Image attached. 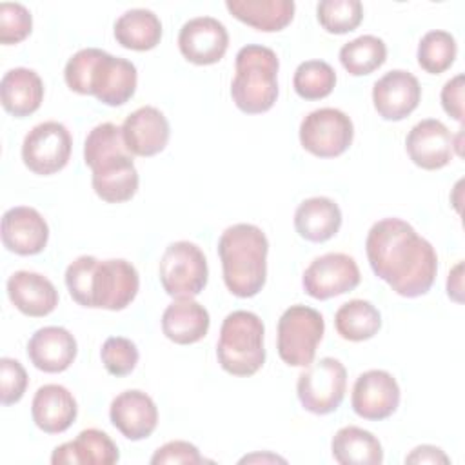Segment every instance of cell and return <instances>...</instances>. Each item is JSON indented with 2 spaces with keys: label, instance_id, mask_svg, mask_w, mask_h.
Here are the masks:
<instances>
[{
  "label": "cell",
  "instance_id": "4316f807",
  "mask_svg": "<svg viewBox=\"0 0 465 465\" xmlns=\"http://www.w3.org/2000/svg\"><path fill=\"white\" fill-rule=\"evenodd\" d=\"M341 227V211L338 203L327 196L303 200L294 211L296 232L312 243L331 240Z\"/></svg>",
  "mask_w": 465,
  "mask_h": 465
},
{
  "label": "cell",
  "instance_id": "9a60e30c",
  "mask_svg": "<svg viewBox=\"0 0 465 465\" xmlns=\"http://www.w3.org/2000/svg\"><path fill=\"white\" fill-rule=\"evenodd\" d=\"M229 47L225 25L213 16H196L187 20L178 33V49L182 56L196 65H211L223 58Z\"/></svg>",
  "mask_w": 465,
  "mask_h": 465
},
{
  "label": "cell",
  "instance_id": "d4e9b609",
  "mask_svg": "<svg viewBox=\"0 0 465 465\" xmlns=\"http://www.w3.org/2000/svg\"><path fill=\"white\" fill-rule=\"evenodd\" d=\"M211 318L207 309L193 298H180L169 303L162 314V331L167 340L178 345L200 341L209 332Z\"/></svg>",
  "mask_w": 465,
  "mask_h": 465
},
{
  "label": "cell",
  "instance_id": "4dcf8cb0",
  "mask_svg": "<svg viewBox=\"0 0 465 465\" xmlns=\"http://www.w3.org/2000/svg\"><path fill=\"white\" fill-rule=\"evenodd\" d=\"M334 327L343 340L365 341L381 329V314L367 300H351L336 311Z\"/></svg>",
  "mask_w": 465,
  "mask_h": 465
},
{
  "label": "cell",
  "instance_id": "3957f363",
  "mask_svg": "<svg viewBox=\"0 0 465 465\" xmlns=\"http://www.w3.org/2000/svg\"><path fill=\"white\" fill-rule=\"evenodd\" d=\"M84 162L93 171V189L104 202L122 203L136 194L140 176L122 127L111 122L93 127L84 143Z\"/></svg>",
  "mask_w": 465,
  "mask_h": 465
},
{
  "label": "cell",
  "instance_id": "277c9868",
  "mask_svg": "<svg viewBox=\"0 0 465 465\" xmlns=\"http://www.w3.org/2000/svg\"><path fill=\"white\" fill-rule=\"evenodd\" d=\"M65 84L78 94H93L98 102L118 107L136 91L138 73L133 62L113 56L98 47L74 53L64 69Z\"/></svg>",
  "mask_w": 465,
  "mask_h": 465
},
{
  "label": "cell",
  "instance_id": "f1b7e54d",
  "mask_svg": "<svg viewBox=\"0 0 465 465\" xmlns=\"http://www.w3.org/2000/svg\"><path fill=\"white\" fill-rule=\"evenodd\" d=\"M331 450L340 465H380L383 461L380 440L356 425L341 427L332 436Z\"/></svg>",
  "mask_w": 465,
  "mask_h": 465
},
{
  "label": "cell",
  "instance_id": "603a6c76",
  "mask_svg": "<svg viewBox=\"0 0 465 465\" xmlns=\"http://www.w3.org/2000/svg\"><path fill=\"white\" fill-rule=\"evenodd\" d=\"M78 405L64 385H42L33 398L31 416L35 425L47 434L65 432L76 420Z\"/></svg>",
  "mask_w": 465,
  "mask_h": 465
},
{
  "label": "cell",
  "instance_id": "83f0119b",
  "mask_svg": "<svg viewBox=\"0 0 465 465\" xmlns=\"http://www.w3.org/2000/svg\"><path fill=\"white\" fill-rule=\"evenodd\" d=\"M225 7L240 22L263 33H274L292 22L296 4L292 0H227Z\"/></svg>",
  "mask_w": 465,
  "mask_h": 465
},
{
  "label": "cell",
  "instance_id": "44dd1931",
  "mask_svg": "<svg viewBox=\"0 0 465 465\" xmlns=\"http://www.w3.org/2000/svg\"><path fill=\"white\" fill-rule=\"evenodd\" d=\"M78 352L74 336L58 325L38 329L27 341V356L31 363L44 372H64L71 367Z\"/></svg>",
  "mask_w": 465,
  "mask_h": 465
},
{
  "label": "cell",
  "instance_id": "f546056e",
  "mask_svg": "<svg viewBox=\"0 0 465 465\" xmlns=\"http://www.w3.org/2000/svg\"><path fill=\"white\" fill-rule=\"evenodd\" d=\"M114 38L125 49H154L162 40V22L151 9H129L116 18Z\"/></svg>",
  "mask_w": 465,
  "mask_h": 465
},
{
  "label": "cell",
  "instance_id": "836d02e7",
  "mask_svg": "<svg viewBox=\"0 0 465 465\" xmlns=\"http://www.w3.org/2000/svg\"><path fill=\"white\" fill-rule=\"evenodd\" d=\"M292 85L300 98L322 100L332 93L336 85V71L323 60H305L296 67Z\"/></svg>",
  "mask_w": 465,
  "mask_h": 465
},
{
  "label": "cell",
  "instance_id": "ffe728a7",
  "mask_svg": "<svg viewBox=\"0 0 465 465\" xmlns=\"http://www.w3.org/2000/svg\"><path fill=\"white\" fill-rule=\"evenodd\" d=\"M122 136L131 154L147 158L165 149L171 136V127L160 109L143 105L124 120Z\"/></svg>",
  "mask_w": 465,
  "mask_h": 465
},
{
  "label": "cell",
  "instance_id": "30bf717a",
  "mask_svg": "<svg viewBox=\"0 0 465 465\" xmlns=\"http://www.w3.org/2000/svg\"><path fill=\"white\" fill-rule=\"evenodd\" d=\"M347 391V371L336 358L325 356L311 363L298 376L296 394L302 407L312 414L323 416L334 412Z\"/></svg>",
  "mask_w": 465,
  "mask_h": 465
},
{
  "label": "cell",
  "instance_id": "6da1fadb",
  "mask_svg": "<svg viewBox=\"0 0 465 465\" xmlns=\"http://www.w3.org/2000/svg\"><path fill=\"white\" fill-rule=\"evenodd\" d=\"M365 252L372 272L403 298L427 294L436 280L438 256L432 243L401 218L376 222L367 232Z\"/></svg>",
  "mask_w": 465,
  "mask_h": 465
},
{
  "label": "cell",
  "instance_id": "ab89813d",
  "mask_svg": "<svg viewBox=\"0 0 465 465\" xmlns=\"http://www.w3.org/2000/svg\"><path fill=\"white\" fill-rule=\"evenodd\" d=\"M463 74H456L449 82H445L441 89V107L443 111L458 120L460 124L463 122Z\"/></svg>",
  "mask_w": 465,
  "mask_h": 465
},
{
  "label": "cell",
  "instance_id": "d590c367",
  "mask_svg": "<svg viewBox=\"0 0 465 465\" xmlns=\"http://www.w3.org/2000/svg\"><path fill=\"white\" fill-rule=\"evenodd\" d=\"M100 358H102L105 371L111 376L120 378V376H127L134 371L140 352H138L134 341H131L129 338L111 336L104 341V345L100 349Z\"/></svg>",
  "mask_w": 465,
  "mask_h": 465
},
{
  "label": "cell",
  "instance_id": "9c48e42d",
  "mask_svg": "<svg viewBox=\"0 0 465 465\" xmlns=\"http://www.w3.org/2000/svg\"><path fill=\"white\" fill-rule=\"evenodd\" d=\"M158 274L163 291L171 298H194L207 285V258L196 243L180 240L163 251Z\"/></svg>",
  "mask_w": 465,
  "mask_h": 465
},
{
  "label": "cell",
  "instance_id": "60d3db41",
  "mask_svg": "<svg viewBox=\"0 0 465 465\" xmlns=\"http://www.w3.org/2000/svg\"><path fill=\"white\" fill-rule=\"evenodd\" d=\"M449 461H450L449 456L440 447H434V445H418L405 458V463H432V465L443 463V465H447Z\"/></svg>",
  "mask_w": 465,
  "mask_h": 465
},
{
  "label": "cell",
  "instance_id": "8992f818",
  "mask_svg": "<svg viewBox=\"0 0 465 465\" xmlns=\"http://www.w3.org/2000/svg\"><path fill=\"white\" fill-rule=\"evenodd\" d=\"M236 74L231 84L234 105L247 114L267 113L278 98L280 62L271 47L247 44L236 53Z\"/></svg>",
  "mask_w": 465,
  "mask_h": 465
},
{
  "label": "cell",
  "instance_id": "f35d334b",
  "mask_svg": "<svg viewBox=\"0 0 465 465\" xmlns=\"http://www.w3.org/2000/svg\"><path fill=\"white\" fill-rule=\"evenodd\" d=\"M202 461H203V458H202L198 447L189 441H183V440L167 441L165 445L158 447L154 450V454L151 456L153 465H171V463L198 465Z\"/></svg>",
  "mask_w": 465,
  "mask_h": 465
},
{
  "label": "cell",
  "instance_id": "8fae6325",
  "mask_svg": "<svg viewBox=\"0 0 465 465\" xmlns=\"http://www.w3.org/2000/svg\"><path fill=\"white\" fill-rule=\"evenodd\" d=\"M354 138L352 120L340 109L322 107L311 111L300 124V143L318 158L343 154Z\"/></svg>",
  "mask_w": 465,
  "mask_h": 465
},
{
  "label": "cell",
  "instance_id": "4fadbf2b",
  "mask_svg": "<svg viewBox=\"0 0 465 465\" xmlns=\"http://www.w3.org/2000/svg\"><path fill=\"white\" fill-rule=\"evenodd\" d=\"M360 269L352 256L327 252L311 262L303 271V291L314 300H329L354 291L360 285Z\"/></svg>",
  "mask_w": 465,
  "mask_h": 465
},
{
  "label": "cell",
  "instance_id": "52a82bcc",
  "mask_svg": "<svg viewBox=\"0 0 465 465\" xmlns=\"http://www.w3.org/2000/svg\"><path fill=\"white\" fill-rule=\"evenodd\" d=\"M265 327L251 311L229 312L220 327L216 356L222 369L232 376H252L265 363Z\"/></svg>",
  "mask_w": 465,
  "mask_h": 465
},
{
  "label": "cell",
  "instance_id": "8d00e7d4",
  "mask_svg": "<svg viewBox=\"0 0 465 465\" xmlns=\"http://www.w3.org/2000/svg\"><path fill=\"white\" fill-rule=\"evenodd\" d=\"M33 16L29 9L18 2L0 4V42L4 45L18 44L29 36Z\"/></svg>",
  "mask_w": 465,
  "mask_h": 465
},
{
  "label": "cell",
  "instance_id": "e575fe53",
  "mask_svg": "<svg viewBox=\"0 0 465 465\" xmlns=\"http://www.w3.org/2000/svg\"><path fill=\"white\" fill-rule=\"evenodd\" d=\"M320 25L332 35L354 31L363 20V5L360 0H322L316 5Z\"/></svg>",
  "mask_w": 465,
  "mask_h": 465
},
{
  "label": "cell",
  "instance_id": "d6986e66",
  "mask_svg": "<svg viewBox=\"0 0 465 465\" xmlns=\"http://www.w3.org/2000/svg\"><path fill=\"white\" fill-rule=\"evenodd\" d=\"M111 423L131 441L149 438L158 425V409L149 394L138 389L120 392L109 407Z\"/></svg>",
  "mask_w": 465,
  "mask_h": 465
},
{
  "label": "cell",
  "instance_id": "7a4b0ae2",
  "mask_svg": "<svg viewBox=\"0 0 465 465\" xmlns=\"http://www.w3.org/2000/svg\"><path fill=\"white\" fill-rule=\"evenodd\" d=\"M65 285L82 307L122 311L136 298L140 276L136 267L124 258L100 262L84 254L67 265Z\"/></svg>",
  "mask_w": 465,
  "mask_h": 465
},
{
  "label": "cell",
  "instance_id": "5bb4252c",
  "mask_svg": "<svg viewBox=\"0 0 465 465\" xmlns=\"http://www.w3.org/2000/svg\"><path fill=\"white\" fill-rule=\"evenodd\" d=\"M351 405L363 420H385L400 405V385L396 378L383 369L365 371L354 381Z\"/></svg>",
  "mask_w": 465,
  "mask_h": 465
},
{
  "label": "cell",
  "instance_id": "1f68e13d",
  "mask_svg": "<svg viewBox=\"0 0 465 465\" xmlns=\"http://www.w3.org/2000/svg\"><path fill=\"white\" fill-rule=\"evenodd\" d=\"M387 60V45L374 35H361L340 49V62L352 76L371 74Z\"/></svg>",
  "mask_w": 465,
  "mask_h": 465
},
{
  "label": "cell",
  "instance_id": "2e32d148",
  "mask_svg": "<svg viewBox=\"0 0 465 465\" xmlns=\"http://www.w3.org/2000/svg\"><path fill=\"white\" fill-rule=\"evenodd\" d=\"M421 100L418 78L403 69L385 73L372 87V104L376 113L389 122L407 118Z\"/></svg>",
  "mask_w": 465,
  "mask_h": 465
},
{
  "label": "cell",
  "instance_id": "cb8c5ba5",
  "mask_svg": "<svg viewBox=\"0 0 465 465\" xmlns=\"http://www.w3.org/2000/svg\"><path fill=\"white\" fill-rule=\"evenodd\" d=\"M120 460L116 443L98 429H85L53 450V465H113Z\"/></svg>",
  "mask_w": 465,
  "mask_h": 465
},
{
  "label": "cell",
  "instance_id": "ba28073f",
  "mask_svg": "<svg viewBox=\"0 0 465 465\" xmlns=\"http://www.w3.org/2000/svg\"><path fill=\"white\" fill-rule=\"evenodd\" d=\"M325 332L323 316L309 305H291L278 320V356L291 367H309Z\"/></svg>",
  "mask_w": 465,
  "mask_h": 465
},
{
  "label": "cell",
  "instance_id": "74e56055",
  "mask_svg": "<svg viewBox=\"0 0 465 465\" xmlns=\"http://www.w3.org/2000/svg\"><path fill=\"white\" fill-rule=\"evenodd\" d=\"M0 383H2V405H13L22 400L27 389V372L18 360H0Z\"/></svg>",
  "mask_w": 465,
  "mask_h": 465
},
{
  "label": "cell",
  "instance_id": "d6a6232c",
  "mask_svg": "<svg viewBox=\"0 0 465 465\" xmlns=\"http://www.w3.org/2000/svg\"><path fill=\"white\" fill-rule=\"evenodd\" d=\"M458 44L454 36L441 29H432L423 35L418 44V64L429 74L445 73L456 60Z\"/></svg>",
  "mask_w": 465,
  "mask_h": 465
},
{
  "label": "cell",
  "instance_id": "ac0fdd59",
  "mask_svg": "<svg viewBox=\"0 0 465 465\" xmlns=\"http://www.w3.org/2000/svg\"><path fill=\"white\" fill-rule=\"evenodd\" d=\"M49 225L44 216L27 205L11 207L2 216V243L20 256H33L45 249Z\"/></svg>",
  "mask_w": 465,
  "mask_h": 465
},
{
  "label": "cell",
  "instance_id": "7402d4cb",
  "mask_svg": "<svg viewBox=\"0 0 465 465\" xmlns=\"http://www.w3.org/2000/svg\"><path fill=\"white\" fill-rule=\"evenodd\" d=\"M7 296L11 303L25 316L42 318L58 305V291L44 274L16 271L7 280Z\"/></svg>",
  "mask_w": 465,
  "mask_h": 465
},
{
  "label": "cell",
  "instance_id": "7c38bea8",
  "mask_svg": "<svg viewBox=\"0 0 465 465\" xmlns=\"http://www.w3.org/2000/svg\"><path fill=\"white\" fill-rule=\"evenodd\" d=\"M73 138L67 127L49 120L35 125L24 138L22 160L29 171L49 176L62 171L71 156Z\"/></svg>",
  "mask_w": 465,
  "mask_h": 465
},
{
  "label": "cell",
  "instance_id": "5b68a950",
  "mask_svg": "<svg viewBox=\"0 0 465 465\" xmlns=\"http://www.w3.org/2000/svg\"><path fill=\"white\" fill-rule=\"evenodd\" d=\"M269 240L252 223H234L218 240L225 287L238 298L256 296L267 280Z\"/></svg>",
  "mask_w": 465,
  "mask_h": 465
},
{
  "label": "cell",
  "instance_id": "b9f144b4",
  "mask_svg": "<svg viewBox=\"0 0 465 465\" xmlns=\"http://www.w3.org/2000/svg\"><path fill=\"white\" fill-rule=\"evenodd\" d=\"M461 269H463V263L460 262V263L449 272V278H447V294H449V298H452L454 302H461Z\"/></svg>",
  "mask_w": 465,
  "mask_h": 465
},
{
  "label": "cell",
  "instance_id": "e0dca14e",
  "mask_svg": "<svg viewBox=\"0 0 465 465\" xmlns=\"http://www.w3.org/2000/svg\"><path fill=\"white\" fill-rule=\"evenodd\" d=\"M405 149L414 165L425 171L445 167L454 151V136L447 125L436 118L418 122L405 138Z\"/></svg>",
  "mask_w": 465,
  "mask_h": 465
},
{
  "label": "cell",
  "instance_id": "484cf974",
  "mask_svg": "<svg viewBox=\"0 0 465 465\" xmlns=\"http://www.w3.org/2000/svg\"><path fill=\"white\" fill-rule=\"evenodd\" d=\"M0 100L9 114L16 118H25L38 111V107L42 105L44 82L33 69H9L0 82Z\"/></svg>",
  "mask_w": 465,
  "mask_h": 465
}]
</instances>
